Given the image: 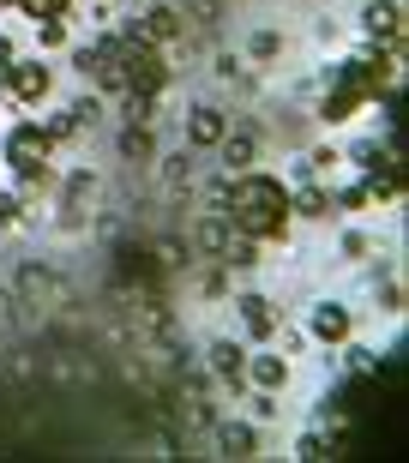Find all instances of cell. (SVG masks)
<instances>
[{"instance_id": "277c9868", "label": "cell", "mask_w": 409, "mask_h": 463, "mask_svg": "<svg viewBox=\"0 0 409 463\" xmlns=\"http://www.w3.org/2000/svg\"><path fill=\"white\" fill-rule=\"evenodd\" d=\"M0 79H6V97H18V103H43V97H49V85H54L43 61H13Z\"/></svg>"}, {"instance_id": "d6986e66", "label": "cell", "mask_w": 409, "mask_h": 463, "mask_svg": "<svg viewBox=\"0 0 409 463\" xmlns=\"http://www.w3.org/2000/svg\"><path fill=\"white\" fill-rule=\"evenodd\" d=\"M18 6H24V18H67L72 0H18Z\"/></svg>"}, {"instance_id": "ac0fdd59", "label": "cell", "mask_w": 409, "mask_h": 463, "mask_svg": "<svg viewBox=\"0 0 409 463\" xmlns=\"http://www.w3.org/2000/svg\"><path fill=\"white\" fill-rule=\"evenodd\" d=\"M163 187H169V193L193 187V163H187V156H169V163H163Z\"/></svg>"}, {"instance_id": "4fadbf2b", "label": "cell", "mask_w": 409, "mask_h": 463, "mask_svg": "<svg viewBox=\"0 0 409 463\" xmlns=\"http://www.w3.org/2000/svg\"><path fill=\"white\" fill-rule=\"evenodd\" d=\"M235 307H241V326L253 331V337H271V331H277V313H271V301H265V295H241Z\"/></svg>"}, {"instance_id": "9c48e42d", "label": "cell", "mask_w": 409, "mask_h": 463, "mask_svg": "<svg viewBox=\"0 0 409 463\" xmlns=\"http://www.w3.org/2000/svg\"><path fill=\"white\" fill-rule=\"evenodd\" d=\"M313 337H319V344H343V337H349V307L319 301V307H313Z\"/></svg>"}, {"instance_id": "6da1fadb", "label": "cell", "mask_w": 409, "mask_h": 463, "mask_svg": "<svg viewBox=\"0 0 409 463\" xmlns=\"http://www.w3.org/2000/svg\"><path fill=\"white\" fill-rule=\"evenodd\" d=\"M223 217L229 229L247 241H283L290 235V187L271 181V175H229V193H223Z\"/></svg>"}, {"instance_id": "d4e9b609", "label": "cell", "mask_w": 409, "mask_h": 463, "mask_svg": "<svg viewBox=\"0 0 409 463\" xmlns=\"http://www.w3.org/2000/svg\"><path fill=\"white\" fill-rule=\"evenodd\" d=\"M0 223H18V199L13 193H0Z\"/></svg>"}, {"instance_id": "30bf717a", "label": "cell", "mask_w": 409, "mask_h": 463, "mask_svg": "<svg viewBox=\"0 0 409 463\" xmlns=\"http://www.w3.org/2000/svg\"><path fill=\"white\" fill-rule=\"evenodd\" d=\"M204 355H211V373H217V379H229V385H241V367H247V349H241V344H229V337H217V344L204 349Z\"/></svg>"}, {"instance_id": "3957f363", "label": "cell", "mask_w": 409, "mask_h": 463, "mask_svg": "<svg viewBox=\"0 0 409 463\" xmlns=\"http://www.w3.org/2000/svg\"><path fill=\"white\" fill-rule=\"evenodd\" d=\"M49 151H54V138H49V127H36V120H24V127L6 133V163H13L18 175L49 169Z\"/></svg>"}, {"instance_id": "7c38bea8", "label": "cell", "mask_w": 409, "mask_h": 463, "mask_svg": "<svg viewBox=\"0 0 409 463\" xmlns=\"http://www.w3.org/2000/svg\"><path fill=\"white\" fill-rule=\"evenodd\" d=\"M229 235H235V229H229V217H223V211H211V217L193 229V247H199V253H211V259H223Z\"/></svg>"}, {"instance_id": "8fae6325", "label": "cell", "mask_w": 409, "mask_h": 463, "mask_svg": "<svg viewBox=\"0 0 409 463\" xmlns=\"http://www.w3.org/2000/svg\"><path fill=\"white\" fill-rule=\"evenodd\" d=\"M217 151H223V175H241L247 163H253L259 138H253V133H223V138H217Z\"/></svg>"}, {"instance_id": "8992f818", "label": "cell", "mask_w": 409, "mask_h": 463, "mask_svg": "<svg viewBox=\"0 0 409 463\" xmlns=\"http://www.w3.org/2000/svg\"><path fill=\"white\" fill-rule=\"evenodd\" d=\"M361 24H367V36H385V49L404 43V6H397V0H374V6L361 13Z\"/></svg>"}, {"instance_id": "7402d4cb", "label": "cell", "mask_w": 409, "mask_h": 463, "mask_svg": "<svg viewBox=\"0 0 409 463\" xmlns=\"http://www.w3.org/2000/svg\"><path fill=\"white\" fill-rule=\"evenodd\" d=\"M157 259H163V265H187V247H181V241H157Z\"/></svg>"}, {"instance_id": "4316f807", "label": "cell", "mask_w": 409, "mask_h": 463, "mask_svg": "<svg viewBox=\"0 0 409 463\" xmlns=\"http://www.w3.org/2000/svg\"><path fill=\"white\" fill-rule=\"evenodd\" d=\"M0 103H6V79H0Z\"/></svg>"}, {"instance_id": "ba28073f", "label": "cell", "mask_w": 409, "mask_h": 463, "mask_svg": "<svg viewBox=\"0 0 409 463\" xmlns=\"http://www.w3.org/2000/svg\"><path fill=\"white\" fill-rule=\"evenodd\" d=\"M241 379H253L259 392H283V385H290V361L283 355H253L241 367Z\"/></svg>"}, {"instance_id": "5b68a950", "label": "cell", "mask_w": 409, "mask_h": 463, "mask_svg": "<svg viewBox=\"0 0 409 463\" xmlns=\"http://www.w3.org/2000/svg\"><path fill=\"white\" fill-rule=\"evenodd\" d=\"M223 133H229V115H223L217 103H199L187 115V145H199V151H217Z\"/></svg>"}, {"instance_id": "7a4b0ae2", "label": "cell", "mask_w": 409, "mask_h": 463, "mask_svg": "<svg viewBox=\"0 0 409 463\" xmlns=\"http://www.w3.org/2000/svg\"><path fill=\"white\" fill-rule=\"evenodd\" d=\"M120 79H127V90H145V97H157V90L169 85L163 43L138 36V24H127V31H120Z\"/></svg>"}, {"instance_id": "44dd1931", "label": "cell", "mask_w": 409, "mask_h": 463, "mask_svg": "<svg viewBox=\"0 0 409 463\" xmlns=\"http://www.w3.org/2000/svg\"><path fill=\"white\" fill-rule=\"evenodd\" d=\"M277 49H283V36H277V31H259L253 36V61H277Z\"/></svg>"}, {"instance_id": "9a60e30c", "label": "cell", "mask_w": 409, "mask_h": 463, "mask_svg": "<svg viewBox=\"0 0 409 463\" xmlns=\"http://www.w3.org/2000/svg\"><path fill=\"white\" fill-rule=\"evenodd\" d=\"M120 156H127V163H151V156H157L151 127H145V120H127V133H120Z\"/></svg>"}, {"instance_id": "484cf974", "label": "cell", "mask_w": 409, "mask_h": 463, "mask_svg": "<svg viewBox=\"0 0 409 463\" xmlns=\"http://www.w3.org/2000/svg\"><path fill=\"white\" fill-rule=\"evenodd\" d=\"M13 67V43H6V36H0V72Z\"/></svg>"}, {"instance_id": "603a6c76", "label": "cell", "mask_w": 409, "mask_h": 463, "mask_svg": "<svg viewBox=\"0 0 409 463\" xmlns=\"http://www.w3.org/2000/svg\"><path fill=\"white\" fill-rule=\"evenodd\" d=\"M217 13H223V0H193V18L199 24H217Z\"/></svg>"}, {"instance_id": "52a82bcc", "label": "cell", "mask_w": 409, "mask_h": 463, "mask_svg": "<svg viewBox=\"0 0 409 463\" xmlns=\"http://www.w3.org/2000/svg\"><path fill=\"white\" fill-rule=\"evenodd\" d=\"M138 36H151V43H181V36H187V18L175 13V6H151V13L138 18Z\"/></svg>"}, {"instance_id": "ffe728a7", "label": "cell", "mask_w": 409, "mask_h": 463, "mask_svg": "<svg viewBox=\"0 0 409 463\" xmlns=\"http://www.w3.org/2000/svg\"><path fill=\"white\" fill-rule=\"evenodd\" d=\"M36 43H43V49H61V43H67V24H61V18H36Z\"/></svg>"}, {"instance_id": "cb8c5ba5", "label": "cell", "mask_w": 409, "mask_h": 463, "mask_svg": "<svg viewBox=\"0 0 409 463\" xmlns=\"http://www.w3.org/2000/svg\"><path fill=\"white\" fill-rule=\"evenodd\" d=\"M253 415H265V421H271V415H277V392H259L253 397Z\"/></svg>"}, {"instance_id": "e0dca14e", "label": "cell", "mask_w": 409, "mask_h": 463, "mask_svg": "<svg viewBox=\"0 0 409 463\" xmlns=\"http://www.w3.org/2000/svg\"><path fill=\"white\" fill-rule=\"evenodd\" d=\"M325 205H331V193H325V187H307V193L290 199V211H301V217H331Z\"/></svg>"}, {"instance_id": "5bb4252c", "label": "cell", "mask_w": 409, "mask_h": 463, "mask_svg": "<svg viewBox=\"0 0 409 463\" xmlns=\"http://www.w3.org/2000/svg\"><path fill=\"white\" fill-rule=\"evenodd\" d=\"M217 446H223V458H253V451H259V433L247 428V421H223V428H217Z\"/></svg>"}, {"instance_id": "2e32d148", "label": "cell", "mask_w": 409, "mask_h": 463, "mask_svg": "<svg viewBox=\"0 0 409 463\" xmlns=\"http://www.w3.org/2000/svg\"><path fill=\"white\" fill-rule=\"evenodd\" d=\"M43 295H54V271L49 265H24L18 271V301H43Z\"/></svg>"}]
</instances>
